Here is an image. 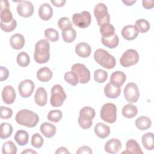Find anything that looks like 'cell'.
Masks as SVG:
<instances>
[{
	"mask_svg": "<svg viewBox=\"0 0 154 154\" xmlns=\"http://www.w3.org/2000/svg\"><path fill=\"white\" fill-rule=\"evenodd\" d=\"M15 120L20 125L27 128H33L38 123L39 117L35 112L29 109H23L17 112Z\"/></svg>",
	"mask_w": 154,
	"mask_h": 154,
	"instance_id": "6da1fadb",
	"label": "cell"
},
{
	"mask_svg": "<svg viewBox=\"0 0 154 154\" xmlns=\"http://www.w3.org/2000/svg\"><path fill=\"white\" fill-rule=\"evenodd\" d=\"M50 45L45 39L38 40L35 45L34 58L36 63L43 64L48 62L50 58Z\"/></svg>",
	"mask_w": 154,
	"mask_h": 154,
	"instance_id": "7a4b0ae2",
	"label": "cell"
},
{
	"mask_svg": "<svg viewBox=\"0 0 154 154\" xmlns=\"http://www.w3.org/2000/svg\"><path fill=\"white\" fill-rule=\"evenodd\" d=\"M94 59L97 64L107 69L114 68L116 64L115 58L103 49H98L94 52Z\"/></svg>",
	"mask_w": 154,
	"mask_h": 154,
	"instance_id": "3957f363",
	"label": "cell"
},
{
	"mask_svg": "<svg viewBox=\"0 0 154 154\" xmlns=\"http://www.w3.org/2000/svg\"><path fill=\"white\" fill-rule=\"evenodd\" d=\"M95 117V111L90 106H84L79 111V116L78 122L79 126L87 129L91 127L93 124V119Z\"/></svg>",
	"mask_w": 154,
	"mask_h": 154,
	"instance_id": "277c9868",
	"label": "cell"
},
{
	"mask_svg": "<svg viewBox=\"0 0 154 154\" xmlns=\"http://www.w3.org/2000/svg\"><path fill=\"white\" fill-rule=\"evenodd\" d=\"M51 96L50 102L52 106L60 107L61 106L67 96L62 86L60 84L54 85L51 88Z\"/></svg>",
	"mask_w": 154,
	"mask_h": 154,
	"instance_id": "5b68a950",
	"label": "cell"
},
{
	"mask_svg": "<svg viewBox=\"0 0 154 154\" xmlns=\"http://www.w3.org/2000/svg\"><path fill=\"white\" fill-rule=\"evenodd\" d=\"M100 116L101 119L108 123H113L117 119V107L114 103H106L100 109Z\"/></svg>",
	"mask_w": 154,
	"mask_h": 154,
	"instance_id": "8992f818",
	"label": "cell"
},
{
	"mask_svg": "<svg viewBox=\"0 0 154 154\" xmlns=\"http://www.w3.org/2000/svg\"><path fill=\"white\" fill-rule=\"evenodd\" d=\"M94 15L96 18L99 26L105 23H109L110 17L108 12V8L103 3L99 2L94 8Z\"/></svg>",
	"mask_w": 154,
	"mask_h": 154,
	"instance_id": "52a82bcc",
	"label": "cell"
},
{
	"mask_svg": "<svg viewBox=\"0 0 154 154\" xmlns=\"http://www.w3.org/2000/svg\"><path fill=\"white\" fill-rule=\"evenodd\" d=\"M138 60L139 55L137 51L133 49H129L122 54L120 59V63L122 66L128 67L136 64Z\"/></svg>",
	"mask_w": 154,
	"mask_h": 154,
	"instance_id": "ba28073f",
	"label": "cell"
},
{
	"mask_svg": "<svg viewBox=\"0 0 154 154\" xmlns=\"http://www.w3.org/2000/svg\"><path fill=\"white\" fill-rule=\"evenodd\" d=\"M72 21L76 26L85 28L91 23V17L90 13L88 11H83L80 13H74L72 16Z\"/></svg>",
	"mask_w": 154,
	"mask_h": 154,
	"instance_id": "9c48e42d",
	"label": "cell"
},
{
	"mask_svg": "<svg viewBox=\"0 0 154 154\" xmlns=\"http://www.w3.org/2000/svg\"><path fill=\"white\" fill-rule=\"evenodd\" d=\"M124 97L130 103H135L140 97L138 86L134 82H129L124 88Z\"/></svg>",
	"mask_w": 154,
	"mask_h": 154,
	"instance_id": "30bf717a",
	"label": "cell"
},
{
	"mask_svg": "<svg viewBox=\"0 0 154 154\" xmlns=\"http://www.w3.org/2000/svg\"><path fill=\"white\" fill-rule=\"evenodd\" d=\"M71 70L75 72L78 77L79 82L86 84L90 79V72L85 65L81 63H76L71 67Z\"/></svg>",
	"mask_w": 154,
	"mask_h": 154,
	"instance_id": "8fae6325",
	"label": "cell"
},
{
	"mask_svg": "<svg viewBox=\"0 0 154 154\" xmlns=\"http://www.w3.org/2000/svg\"><path fill=\"white\" fill-rule=\"evenodd\" d=\"M34 8L31 2L28 1H19L17 5V12L23 17H29L34 13Z\"/></svg>",
	"mask_w": 154,
	"mask_h": 154,
	"instance_id": "7c38bea8",
	"label": "cell"
},
{
	"mask_svg": "<svg viewBox=\"0 0 154 154\" xmlns=\"http://www.w3.org/2000/svg\"><path fill=\"white\" fill-rule=\"evenodd\" d=\"M35 88V84L31 79H25L20 82L18 86L19 94L23 98L31 96Z\"/></svg>",
	"mask_w": 154,
	"mask_h": 154,
	"instance_id": "4fadbf2b",
	"label": "cell"
},
{
	"mask_svg": "<svg viewBox=\"0 0 154 154\" xmlns=\"http://www.w3.org/2000/svg\"><path fill=\"white\" fill-rule=\"evenodd\" d=\"M13 19L12 13L10 10L9 2L7 0L1 1V22L9 23Z\"/></svg>",
	"mask_w": 154,
	"mask_h": 154,
	"instance_id": "5bb4252c",
	"label": "cell"
},
{
	"mask_svg": "<svg viewBox=\"0 0 154 154\" xmlns=\"http://www.w3.org/2000/svg\"><path fill=\"white\" fill-rule=\"evenodd\" d=\"M139 31L137 26L135 25H126L122 29V37L127 40H132L135 39L138 35Z\"/></svg>",
	"mask_w": 154,
	"mask_h": 154,
	"instance_id": "9a60e30c",
	"label": "cell"
},
{
	"mask_svg": "<svg viewBox=\"0 0 154 154\" xmlns=\"http://www.w3.org/2000/svg\"><path fill=\"white\" fill-rule=\"evenodd\" d=\"M16 96L15 90L11 85H6L4 87L2 91V97L5 103H13L15 100Z\"/></svg>",
	"mask_w": 154,
	"mask_h": 154,
	"instance_id": "2e32d148",
	"label": "cell"
},
{
	"mask_svg": "<svg viewBox=\"0 0 154 154\" xmlns=\"http://www.w3.org/2000/svg\"><path fill=\"white\" fill-rule=\"evenodd\" d=\"M122 148L121 141L117 138H112L108 140L105 144V151L109 153H117Z\"/></svg>",
	"mask_w": 154,
	"mask_h": 154,
	"instance_id": "e0dca14e",
	"label": "cell"
},
{
	"mask_svg": "<svg viewBox=\"0 0 154 154\" xmlns=\"http://www.w3.org/2000/svg\"><path fill=\"white\" fill-rule=\"evenodd\" d=\"M126 150L122 152V153H132V154H143V152L137 143L134 139H130L127 141L126 144Z\"/></svg>",
	"mask_w": 154,
	"mask_h": 154,
	"instance_id": "ac0fdd59",
	"label": "cell"
},
{
	"mask_svg": "<svg viewBox=\"0 0 154 154\" xmlns=\"http://www.w3.org/2000/svg\"><path fill=\"white\" fill-rule=\"evenodd\" d=\"M126 79V75L122 71H116L111 75L110 82L117 87H121Z\"/></svg>",
	"mask_w": 154,
	"mask_h": 154,
	"instance_id": "d6986e66",
	"label": "cell"
},
{
	"mask_svg": "<svg viewBox=\"0 0 154 154\" xmlns=\"http://www.w3.org/2000/svg\"><path fill=\"white\" fill-rule=\"evenodd\" d=\"M48 94L46 90L43 87H38L34 95L35 102L40 106H45L47 103Z\"/></svg>",
	"mask_w": 154,
	"mask_h": 154,
	"instance_id": "ffe728a7",
	"label": "cell"
},
{
	"mask_svg": "<svg viewBox=\"0 0 154 154\" xmlns=\"http://www.w3.org/2000/svg\"><path fill=\"white\" fill-rule=\"evenodd\" d=\"M75 52L78 56L82 58H87L90 55L91 48L88 43L85 42H81L76 45Z\"/></svg>",
	"mask_w": 154,
	"mask_h": 154,
	"instance_id": "44dd1931",
	"label": "cell"
},
{
	"mask_svg": "<svg viewBox=\"0 0 154 154\" xmlns=\"http://www.w3.org/2000/svg\"><path fill=\"white\" fill-rule=\"evenodd\" d=\"M53 14V10L48 3L42 4L38 8V16L43 20H49Z\"/></svg>",
	"mask_w": 154,
	"mask_h": 154,
	"instance_id": "7402d4cb",
	"label": "cell"
},
{
	"mask_svg": "<svg viewBox=\"0 0 154 154\" xmlns=\"http://www.w3.org/2000/svg\"><path fill=\"white\" fill-rule=\"evenodd\" d=\"M120 93H121V88L117 87L112 85L110 82L108 83L104 88L105 95L108 98H111V99L117 98L120 96Z\"/></svg>",
	"mask_w": 154,
	"mask_h": 154,
	"instance_id": "603a6c76",
	"label": "cell"
},
{
	"mask_svg": "<svg viewBox=\"0 0 154 154\" xmlns=\"http://www.w3.org/2000/svg\"><path fill=\"white\" fill-rule=\"evenodd\" d=\"M94 130L95 134L100 138H105L110 134L109 127L106 124L101 122L96 124Z\"/></svg>",
	"mask_w": 154,
	"mask_h": 154,
	"instance_id": "cb8c5ba5",
	"label": "cell"
},
{
	"mask_svg": "<svg viewBox=\"0 0 154 154\" xmlns=\"http://www.w3.org/2000/svg\"><path fill=\"white\" fill-rule=\"evenodd\" d=\"M10 43L14 49L19 50L24 46L25 40L22 34L16 33L11 35L10 39Z\"/></svg>",
	"mask_w": 154,
	"mask_h": 154,
	"instance_id": "d4e9b609",
	"label": "cell"
},
{
	"mask_svg": "<svg viewBox=\"0 0 154 154\" xmlns=\"http://www.w3.org/2000/svg\"><path fill=\"white\" fill-rule=\"evenodd\" d=\"M40 129L42 134L46 138H51L54 137L56 133V127L52 123L48 122L43 123L40 127Z\"/></svg>",
	"mask_w": 154,
	"mask_h": 154,
	"instance_id": "484cf974",
	"label": "cell"
},
{
	"mask_svg": "<svg viewBox=\"0 0 154 154\" xmlns=\"http://www.w3.org/2000/svg\"><path fill=\"white\" fill-rule=\"evenodd\" d=\"M37 78L42 82H48L52 79V72L47 67H43L38 69L37 72Z\"/></svg>",
	"mask_w": 154,
	"mask_h": 154,
	"instance_id": "4316f807",
	"label": "cell"
},
{
	"mask_svg": "<svg viewBox=\"0 0 154 154\" xmlns=\"http://www.w3.org/2000/svg\"><path fill=\"white\" fill-rule=\"evenodd\" d=\"M14 138L19 145L25 146L29 140V134L26 131L20 129L16 132Z\"/></svg>",
	"mask_w": 154,
	"mask_h": 154,
	"instance_id": "83f0119b",
	"label": "cell"
},
{
	"mask_svg": "<svg viewBox=\"0 0 154 154\" xmlns=\"http://www.w3.org/2000/svg\"><path fill=\"white\" fill-rule=\"evenodd\" d=\"M138 113V109L136 106L132 103H128L125 105L122 111V115L128 119H131L136 116Z\"/></svg>",
	"mask_w": 154,
	"mask_h": 154,
	"instance_id": "f1b7e54d",
	"label": "cell"
},
{
	"mask_svg": "<svg viewBox=\"0 0 154 154\" xmlns=\"http://www.w3.org/2000/svg\"><path fill=\"white\" fill-rule=\"evenodd\" d=\"M135 123L136 127L141 131L146 130L150 128L152 125L151 120L146 116L139 117L136 119Z\"/></svg>",
	"mask_w": 154,
	"mask_h": 154,
	"instance_id": "f546056e",
	"label": "cell"
},
{
	"mask_svg": "<svg viewBox=\"0 0 154 154\" xmlns=\"http://www.w3.org/2000/svg\"><path fill=\"white\" fill-rule=\"evenodd\" d=\"M101 42L102 44L110 49H113L117 47L119 45V38L117 34H114L113 35L109 37H101Z\"/></svg>",
	"mask_w": 154,
	"mask_h": 154,
	"instance_id": "4dcf8cb0",
	"label": "cell"
},
{
	"mask_svg": "<svg viewBox=\"0 0 154 154\" xmlns=\"http://www.w3.org/2000/svg\"><path fill=\"white\" fill-rule=\"evenodd\" d=\"M142 144L144 147L147 150H152L154 148L153 133L147 132L142 136Z\"/></svg>",
	"mask_w": 154,
	"mask_h": 154,
	"instance_id": "1f68e13d",
	"label": "cell"
},
{
	"mask_svg": "<svg viewBox=\"0 0 154 154\" xmlns=\"http://www.w3.org/2000/svg\"><path fill=\"white\" fill-rule=\"evenodd\" d=\"M100 32L102 37H109L115 34V28L110 23H105L100 26Z\"/></svg>",
	"mask_w": 154,
	"mask_h": 154,
	"instance_id": "d6a6232c",
	"label": "cell"
},
{
	"mask_svg": "<svg viewBox=\"0 0 154 154\" xmlns=\"http://www.w3.org/2000/svg\"><path fill=\"white\" fill-rule=\"evenodd\" d=\"M1 134L0 137L1 139H6L11 135L13 132V127L8 123H2L1 124Z\"/></svg>",
	"mask_w": 154,
	"mask_h": 154,
	"instance_id": "836d02e7",
	"label": "cell"
},
{
	"mask_svg": "<svg viewBox=\"0 0 154 154\" xmlns=\"http://www.w3.org/2000/svg\"><path fill=\"white\" fill-rule=\"evenodd\" d=\"M61 34L64 41L66 43H71L73 42L76 37V32L73 27L68 29L62 31Z\"/></svg>",
	"mask_w": 154,
	"mask_h": 154,
	"instance_id": "e575fe53",
	"label": "cell"
},
{
	"mask_svg": "<svg viewBox=\"0 0 154 154\" xmlns=\"http://www.w3.org/2000/svg\"><path fill=\"white\" fill-rule=\"evenodd\" d=\"M2 152L3 154H16L17 147L13 141H7L2 146Z\"/></svg>",
	"mask_w": 154,
	"mask_h": 154,
	"instance_id": "d590c367",
	"label": "cell"
},
{
	"mask_svg": "<svg viewBox=\"0 0 154 154\" xmlns=\"http://www.w3.org/2000/svg\"><path fill=\"white\" fill-rule=\"evenodd\" d=\"M16 61L20 66L26 67L29 64L30 58L26 52H21L17 55L16 57Z\"/></svg>",
	"mask_w": 154,
	"mask_h": 154,
	"instance_id": "8d00e7d4",
	"label": "cell"
},
{
	"mask_svg": "<svg viewBox=\"0 0 154 154\" xmlns=\"http://www.w3.org/2000/svg\"><path fill=\"white\" fill-rule=\"evenodd\" d=\"M135 26H137L139 32L141 33H144L147 32L150 29L149 22L144 19H140L135 22Z\"/></svg>",
	"mask_w": 154,
	"mask_h": 154,
	"instance_id": "74e56055",
	"label": "cell"
},
{
	"mask_svg": "<svg viewBox=\"0 0 154 154\" xmlns=\"http://www.w3.org/2000/svg\"><path fill=\"white\" fill-rule=\"evenodd\" d=\"M108 78V73L103 69H97L94 72V79L98 83L104 82Z\"/></svg>",
	"mask_w": 154,
	"mask_h": 154,
	"instance_id": "f35d334b",
	"label": "cell"
},
{
	"mask_svg": "<svg viewBox=\"0 0 154 154\" xmlns=\"http://www.w3.org/2000/svg\"><path fill=\"white\" fill-rule=\"evenodd\" d=\"M45 36L47 40L52 42H56L59 38L58 32L52 28H47L45 31Z\"/></svg>",
	"mask_w": 154,
	"mask_h": 154,
	"instance_id": "ab89813d",
	"label": "cell"
},
{
	"mask_svg": "<svg viewBox=\"0 0 154 154\" xmlns=\"http://www.w3.org/2000/svg\"><path fill=\"white\" fill-rule=\"evenodd\" d=\"M64 80L71 85H76L79 82L78 77L73 71H69L64 74Z\"/></svg>",
	"mask_w": 154,
	"mask_h": 154,
	"instance_id": "60d3db41",
	"label": "cell"
},
{
	"mask_svg": "<svg viewBox=\"0 0 154 154\" xmlns=\"http://www.w3.org/2000/svg\"><path fill=\"white\" fill-rule=\"evenodd\" d=\"M62 117H63V114L60 110L54 109V110H51L48 112L47 118L51 122L57 123L60 122Z\"/></svg>",
	"mask_w": 154,
	"mask_h": 154,
	"instance_id": "b9f144b4",
	"label": "cell"
},
{
	"mask_svg": "<svg viewBox=\"0 0 154 154\" xmlns=\"http://www.w3.org/2000/svg\"><path fill=\"white\" fill-rule=\"evenodd\" d=\"M31 142L32 146L34 147L39 149L43 146L44 140L41 135H40L38 133H35L32 135L31 137Z\"/></svg>",
	"mask_w": 154,
	"mask_h": 154,
	"instance_id": "7bdbcfd3",
	"label": "cell"
},
{
	"mask_svg": "<svg viewBox=\"0 0 154 154\" xmlns=\"http://www.w3.org/2000/svg\"><path fill=\"white\" fill-rule=\"evenodd\" d=\"M0 26L2 31L7 32H9L13 31L16 28L17 22L16 19L13 18L12 20L9 23H3L1 22Z\"/></svg>",
	"mask_w": 154,
	"mask_h": 154,
	"instance_id": "ee69618b",
	"label": "cell"
},
{
	"mask_svg": "<svg viewBox=\"0 0 154 154\" xmlns=\"http://www.w3.org/2000/svg\"><path fill=\"white\" fill-rule=\"evenodd\" d=\"M58 26L62 31L68 29L72 28V24L68 17H61L58 21Z\"/></svg>",
	"mask_w": 154,
	"mask_h": 154,
	"instance_id": "f6af8a7d",
	"label": "cell"
},
{
	"mask_svg": "<svg viewBox=\"0 0 154 154\" xmlns=\"http://www.w3.org/2000/svg\"><path fill=\"white\" fill-rule=\"evenodd\" d=\"M0 112H1V114H0L1 118L3 119H10L13 114V111L10 108L3 106H1Z\"/></svg>",
	"mask_w": 154,
	"mask_h": 154,
	"instance_id": "bcb514c9",
	"label": "cell"
},
{
	"mask_svg": "<svg viewBox=\"0 0 154 154\" xmlns=\"http://www.w3.org/2000/svg\"><path fill=\"white\" fill-rule=\"evenodd\" d=\"M9 75L8 70L3 66H0V81H3L6 80Z\"/></svg>",
	"mask_w": 154,
	"mask_h": 154,
	"instance_id": "7dc6e473",
	"label": "cell"
},
{
	"mask_svg": "<svg viewBox=\"0 0 154 154\" xmlns=\"http://www.w3.org/2000/svg\"><path fill=\"white\" fill-rule=\"evenodd\" d=\"M77 154H82V153H87V154H91L92 153V150L90 147L88 146H84L82 147H80L78 150L76 151Z\"/></svg>",
	"mask_w": 154,
	"mask_h": 154,
	"instance_id": "c3c4849f",
	"label": "cell"
},
{
	"mask_svg": "<svg viewBox=\"0 0 154 154\" xmlns=\"http://www.w3.org/2000/svg\"><path fill=\"white\" fill-rule=\"evenodd\" d=\"M143 7L146 9H151L154 6L153 0H143L142 1Z\"/></svg>",
	"mask_w": 154,
	"mask_h": 154,
	"instance_id": "681fc988",
	"label": "cell"
},
{
	"mask_svg": "<svg viewBox=\"0 0 154 154\" xmlns=\"http://www.w3.org/2000/svg\"><path fill=\"white\" fill-rule=\"evenodd\" d=\"M51 2L55 7H61L64 5V4L66 3V1L65 0H58V1L51 0Z\"/></svg>",
	"mask_w": 154,
	"mask_h": 154,
	"instance_id": "f907efd6",
	"label": "cell"
},
{
	"mask_svg": "<svg viewBox=\"0 0 154 154\" xmlns=\"http://www.w3.org/2000/svg\"><path fill=\"white\" fill-rule=\"evenodd\" d=\"M55 153H70V152L65 147H60L57 149Z\"/></svg>",
	"mask_w": 154,
	"mask_h": 154,
	"instance_id": "816d5d0a",
	"label": "cell"
},
{
	"mask_svg": "<svg viewBox=\"0 0 154 154\" xmlns=\"http://www.w3.org/2000/svg\"><path fill=\"white\" fill-rule=\"evenodd\" d=\"M137 2L136 0H123L122 2L127 5V6H130V5H132L134 3H135Z\"/></svg>",
	"mask_w": 154,
	"mask_h": 154,
	"instance_id": "f5cc1de1",
	"label": "cell"
},
{
	"mask_svg": "<svg viewBox=\"0 0 154 154\" xmlns=\"http://www.w3.org/2000/svg\"><path fill=\"white\" fill-rule=\"evenodd\" d=\"M23 153H26V154H31V153H37V152H35V150H32L31 149H26V150H23L22 152V154Z\"/></svg>",
	"mask_w": 154,
	"mask_h": 154,
	"instance_id": "db71d44e",
	"label": "cell"
}]
</instances>
